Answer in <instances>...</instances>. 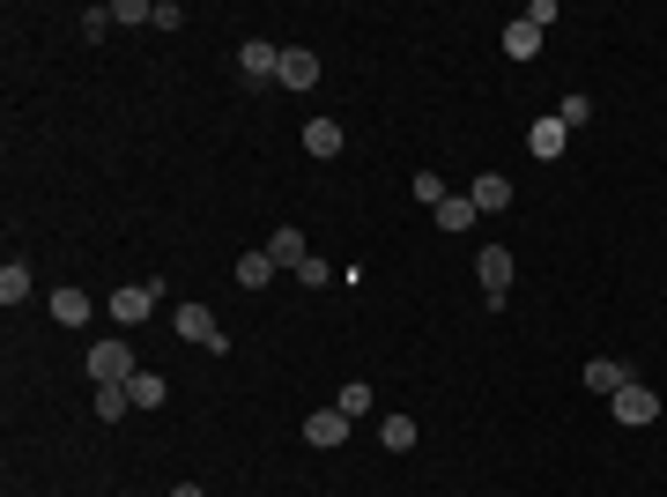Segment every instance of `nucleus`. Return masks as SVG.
<instances>
[{"mask_svg":"<svg viewBox=\"0 0 667 497\" xmlns=\"http://www.w3.org/2000/svg\"><path fill=\"white\" fill-rule=\"evenodd\" d=\"M178 23H186V8H178V0H156V23L148 30H178Z\"/></svg>","mask_w":667,"mask_h":497,"instance_id":"nucleus-26","label":"nucleus"},{"mask_svg":"<svg viewBox=\"0 0 667 497\" xmlns=\"http://www.w3.org/2000/svg\"><path fill=\"white\" fill-rule=\"evenodd\" d=\"M579 379H586L593 394H616L623 379H630V364H616V356H593V364H586V372H579Z\"/></svg>","mask_w":667,"mask_h":497,"instance_id":"nucleus-16","label":"nucleus"},{"mask_svg":"<svg viewBox=\"0 0 667 497\" xmlns=\"http://www.w3.org/2000/svg\"><path fill=\"white\" fill-rule=\"evenodd\" d=\"M126 394H134V408H164V401H171V386H164L156 372H134V379H126Z\"/></svg>","mask_w":667,"mask_h":497,"instance_id":"nucleus-17","label":"nucleus"},{"mask_svg":"<svg viewBox=\"0 0 667 497\" xmlns=\"http://www.w3.org/2000/svg\"><path fill=\"white\" fill-rule=\"evenodd\" d=\"M171 497H208V490H200V483H178V490Z\"/></svg>","mask_w":667,"mask_h":497,"instance_id":"nucleus-27","label":"nucleus"},{"mask_svg":"<svg viewBox=\"0 0 667 497\" xmlns=\"http://www.w3.org/2000/svg\"><path fill=\"white\" fill-rule=\"evenodd\" d=\"M334 408H342L348 423H356V416H371V386H364V379H348L342 394H334Z\"/></svg>","mask_w":667,"mask_h":497,"instance_id":"nucleus-21","label":"nucleus"},{"mask_svg":"<svg viewBox=\"0 0 667 497\" xmlns=\"http://www.w3.org/2000/svg\"><path fill=\"white\" fill-rule=\"evenodd\" d=\"M156 304H164V282H126V290H112V304H104V312H112L119 327H142Z\"/></svg>","mask_w":667,"mask_h":497,"instance_id":"nucleus-2","label":"nucleus"},{"mask_svg":"<svg viewBox=\"0 0 667 497\" xmlns=\"http://www.w3.org/2000/svg\"><path fill=\"white\" fill-rule=\"evenodd\" d=\"M126 401H134L126 386H97V401H90V408H97L104 423H119V416H126Z\"/></svg>","mask_w":667,"mask_h":497,"instance_id":"nucleus-22","label":"nucleus"},{"mask_svg":"<svg viewBox=\"0 0 667 497\" xmlns=\"http://www.w3.org/2000/svg\"><path fill=\"white\" fill-rule=\"evenodd\" d=\"M416 200H423V208H438V200H445V178L438 172H416Z\"/></svg>","mask_w":667,"mask_h":497,"instance_id":"nucleus-25","label":"nucleus"},{"mask_svg":"<svg viewBox=\"0 0 667 497\" xmlns=\"http://www.w3.org/2000/svg\"><path fill=\"white\" fill-rule=\"evenodd\" d=\"M430 216H438V230H445V238H460V230H475V200H468V194H445L438 208H430Z\"/></svg>","mask_w":667,"mask_h":497,"instance_id":"nucleus-13","label":"nucleus"},{"mask_svg":"<svg viewBox=\"0 0 667 497\" xmlns=\"http://www.w3.org/2000/svg\"><path fill=\"white\" fill-rule=\"evenodd\" d=\"M268 260H274V268H304V260H312V246H304V230H290V224H282V230H274V238H268Z\"/></svg>","mask_w":667,"mask_h":497,"instance_id":"nucleus-11","label":"nucleus"},{"mask_svg":"<svg viewBox=\"0 0 667 497\" xmlns=\"http://www.w3.org/2000/svg\"><path fill=\"white\" fill-rule=\"evenodd\" d=\"M52 320H60V327H82V320H90V298H82V290H52Z\"/></svg>","mask_w":667,"mask_h":497,"instance_id":"nucleus-18","label":"nucleus"},{"mask_svg":"<svg viewBox=\"0 0 667 497\" xmlns=\"http://www.w3.org/2000/svg\"><path fill=\"white\" fill-rule=\"evenodd\" d=\"M112 23H156V0H112Z\"/></svg>","mask_w":667,"mask_h":497,"instance_id":"nucleus-23","label":"nucleus"},{"mask_svg":"<svg viewBox=\"0 0 667 497\" xmlns=\"http://www.w3.org/2000/svg\"><path fill=\"white\" fill-rule=\"evenodd\" d=\"M556 120H564V126H586L593 120V97H564V104H556Z\"/></svg>","mask_w":667,"mask_h":497,"instance_id":"nucleus-24","label":"nucleus"},{"mask_svg":"<svg viewBox=\"0 0 667 497\" xmlns=\"http://www.w3.org/2000/svg\"><path fill=\"white\" fill-rule=\"evenodd\" d=\"M238 68H246V82H274V75H282V45L246 38V45H238Z\"/></svg>","mask_w":667,"mask_h":497,"instance_id":"nucleus-6","label":"nucleus"},{"mask_svg":"<svg viewBox=\"0 0 667 497\" xmlns=\"http://www.w3.org/2000/svg\"><path fill=\"white\" fill-rule=\"evenodd\" d=\"M564 149H571V126H564V120H534V126H527V156H542V164H556Z\"/></svg>","mask_w":667,"mask_h":497,"instance_id":"nucleus-8","label":"nucleus"},{"mask_svg":"<svg viewBox=\"0 0 667 497\" xmlns=\"http://www.w3.org/2000/svg\"><path fill=\"white\" fill-rule=\"evenodd\" d=\"M90 379H97V386H126V379H134V349H126L119 334H104V342L90 349Z\"/></svg>","mask_w":667,"mask_h":497,"instance_id":"nucleus-3","label":"nucleus"},{"mask_svg":"<svg viewBox=\"0 0 667 497\" xmlns=\"http://www.w3.org/2000/svg\"><path fill=\"white\" fill-rule=\"evenodd\" d=\"M608 408H616V423H653V416H660V394L638 386V379H623L616 394H608Z\"/></svg>","mask_w":667,"mask_h":497,"instance_id":"nucleus-5","label":"nucleus"},{"mask_svg":"<svg viewBox=\"0 0 667 497\" xmlns=\"http://www.w3.org/2000/svg\"><path fill=\"white\" fill-rule=\"evenodd\" d=\"M230 282H238V290H268V282H274V260H268V246H252L246 260L230 268Z\"/></svg>","mask_w":667,"mask_h":497,"instance_id":"nucleus-14","label":"nucleus"},{"mask_svg":"<svg viewBox=\"0 0 667 497\" xmlns=\"http://www.w3.org/2000/svg\"><path fill=\"white\" fill-rule=\"evenodd\" d=\"M320 82V60L304 45H282V75H274V90H312Z\"/></svg>","mask_w":667,"mask_h":497,"instance_id":"nucleus-9","label":"nucleus"},{"mask_svg":"<svg viewBox=\"0 0 667 497\" xmlns=\"http://www.w3.org/2000/svg\"><path fill=\"white\" fill-rule=\"evenodd\" d=\"M23 298H30V268H23V260H8V268H0V304L15 312Z\"/></svg>","mask_w":667,"mask_h":497,"instance_id":"nucleus-19","label":"nucleus"},{"mask_svg":"<svg viewBox=\"0 0 667 497\" xmlns=\"http://www.w3.org/2000/svg\"><path fill=\"white\" fill-rule=\"evenodd\" d=\"M475 282H482V298H490V312L504 298H512V252L490 246V252H475Z\"/></svg>","mask_w":667,"mask_h":497,"instance_id":"nucleus-4","label":"nucleus"},{"mask_svg":"<svg viewBox=\"0 0 667 497\" xmlns=\"http://www.w3.org/2000/svg\"><path fill=\"white\" fill-rule=\"evenodd\" d=\"M542 38H549V30L534 23V15H519V23L504 30V60H534V52H542Z\"/></svg>","mask_w":667,"mask_h":497,"instance_id":"nucleus-12","label":"nucleus"},{"mask_svg":"<svg viewBox=\"0 0 667 497\" xmlns=\"http://www.w3.org/2000/svg\"><path fill=\"white\" fill-rule=\"evenodd\" d=\"M171 327H178V342H200L208 356H230V334L216 327V312H208V304H178Z\"/></svg>","mask_w":667,"mask_h":497,"instance_id":"nucleus-1","label":"nucleus"},{"mask_svg":"<svg viewBox=\"0 0 667 497\" xmlns=\"http://www.w3.org/2000/svg\"><path fill=\"white\" fill-rule=\"evenodd\" d=\"M304 149H312V156H342L348 149L342 120H312V126H304Z\"/></svg>","mask_w":667,"mask_h":497,"instance_id":"nucleus-15","label":"nucleus"},{"mask_svg":"<svg viewBox=\"0 0 667 497\" xmlns=\"http://www.w3.org/2000/svg\"><path fill=\"white\" fill-rule=\"evenodd\" d=\"M468 200H475V216H497V208H512V178H504V172H482L468 186Z\"/></svg>","mask_w":667,"mask_h":497,"instance_id":"nucleus-10","label":"nucleus"},{"mask_svg":"<svg viewBox=\"0 0 667 497\" xmlns=\"http://www.w3.org/2000/svg\"><path fill=\"white\" fill-rule=\"evenodd\" d=\"M378 446L408 453V446H416V416H386V423H378Z\"/></svg>","mask_w":667,"mask_h":497,"instance_id":"nucleus-20","label":"nucleus"},{"mask_svg":"<svg viewBox=\"0 0 667 497\" xmlns=\"http://www.w3.org/2000/svg\"><path fill=\"white\" fill-rule=\"evenodd\" d=\"M304 438H312L320 453L348 446V416H342V408H312V416H304Z\"/></svg>","mask_w":667,"mask_h":497,"instance_id":"nucleus-7","label":"nucleus"}]
</instances>
